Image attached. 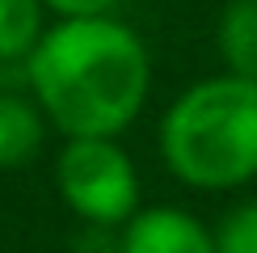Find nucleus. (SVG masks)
Returning a JSON list of instances; mask_svg holds the SVG:
<instances>
[{
	"instance_id": "7ed1b4c3",
	"label": "nucleus",
	"mask_w": 257,
	"mask_h": 253,
	"mask_svg": "<svg viewBox=\"0 0 257 253\" xmlns=\"http://www.w3.org/2000/svg\"><path fill=\"white\" fill-rule=\"evenodd\" d=\"M55 190L89 228H118L139 211V173L114 135H72L55 156Z\"/></svg>"
},
{
	"instance_id": "6e6552de",
	"label": "nucleus",
	"mask_w": 257,
	"mask_h": 253,
	"mask_svg": "<svg viewBox=\"0 0 257 253\" xmlns=\"http://www.w3.org/2000/svg\"><path fill=\"white\" fill-rule=\"evenodd\" d=\"M211 236H215V253H257V198L236 203Z\"/></svg>"
},
{
	"instance_id": "0eeeda50",
	"label": "nucleus",
	"mask_w": 257,
	"mask_h": 253,
	"mask_svg": "<svg viewBox=\"0 0 257 253\" xmlns=\"http://www.w3.org/2000/svg\"><path fill=\"white\" fill-rule=\"evenodd\" d=\"M42 0H0V63H26L42 38Z\"/></svg>"
},
{
	"instance_id": "423d86ee",
	"label": "nucleus",
	"mask_w": 257,
	"mask_h": 253,
	"mask_svg": "<svg viewBox=\"0 0 257 253\" xmlns=\"http://www.w3.org/2000/svg\"><path fill=\"white\" fill-rule=\"evenodd\" d=\"M219 59L232 76L257 80V0H228L215 26Z\"/></svg>"
},
{
	"instance_id": "1a4fd4ad",
	"label": "nucleus",
	"mask_w": 257,
	"mask_h": 253,
	"mask_svg": "<svg viewBox=\"0 0 257 253\" xmlns=\"http://www.w3.org/2000/svg\"><path fill=\"white\" fill-rule=\"evenodd\" d=\"M42 5L59 17H97V13H110L118 0H42Z\"/></svg>"
},
{
	"instance_id": "f03ea898",
	"label": "nucleus",
	"mask_w": 257,
	"mask_h": 253,
	"mask_svg": "<svg viewBox=\"0 0 257 253\" xmlns=\"http://www.w3.org/2000/svg\"><path fill=\"white\" fill-rule=\"evenodd\" d=\"M160 156L194 190H236L257 177V80L190 84L160 118Z\"/></svg>"
},
{
	"instance_id": "20e7f679",
	"label": "nucleus",
	"mask_w": 257,
	"mask_h": 253,
	"mask_svg": "<svg viewBox=\"0 0 257 253\" xmlns=\"http://www.w3.org/2000/svg\"><path fill=\"white\" fill-rule=\"evenodd\" d=\"M118 253H215V236L181 207H144L126 219Z\"/></svg>"
},
{
	"instance_id": "39448f33",
	"label": "nucleus",
	"mask_w": 257,
	"mask_h": 253,
	"mask_svg": "<svg viewBox=\"0 0 257 253\" xmlns=\"http://www.w3.org/2000/svg\"><path fill=\"white\" fill-rule=\"evenodd\" d=\"M47 118L34 97L0 89V169H21L42 152Z\"/></svg>"
},
{
	"instance_id": "f257e3e1",
	"label": "nucleus",
	"mask_w": 257,
	"mask_h": 253,
	"mask_svg": "<svg viewBox=\"0 0 257 253\" xmlns=\"http://www.w3.org/2000/svg\"><path fill=\"white\" fill-rule=\"evenodd\" d=\"M26 84L63 140L122 135L152 93V59L144 38L110 13L59 17L26 55Z\"/></svg>"
}]
</instances>
